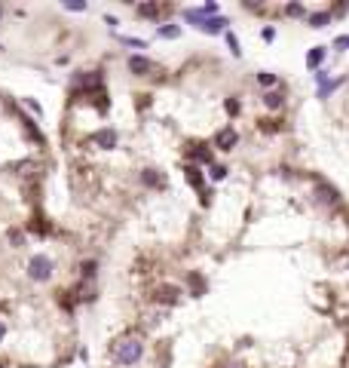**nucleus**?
Here are the masks:
<instances>
[{"instance_id": "nucleus-1", "label": "nucleus", "mask_w": 349, "mask_h": 368, "mask_svg": "<svg viewBox=\"0 0 349 368\" xmlns=\"http://www.w3.org/2000/svg\"><path fill=\"white\" fill-rule=\"evenodd\" d=\"M28 276L34 279V283H46V279L52 276V261H49V255H31V258H28Z\"/></svg>"}, {"instance_id": "nucleus-2", "label": "nucleus", "mask_w": 349, "mask_h": 368, "mask_svg": "<svg viewBox=\"0 0 349 368\" xmlns=\"http://www.w3.org/2000/svg\"><path fill=\"white\" fill-rule=\"evenodd\" d=\"M0 338H3V328H0Z\"/></svg>"}]
</instances>
